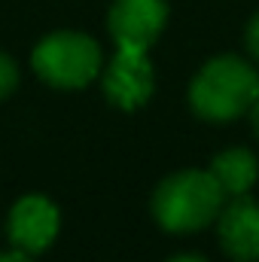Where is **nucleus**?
<instances>
[{"mask_svg":"<svg viewBox=\"0 0 259 262\" xmlns=\"http://www.w3.org/2000/svg\"><path fill=\"white\" fill-rule=\"evenodd\" d=\"M171 262H204L201 256H192V253H183V256H174Z\"/></svg>","mask_w":259,"mask_h":262,"instance_id":"13","label":"nucleus"},{"mask_svg":"<svg viewBox=\"0 0 259 262\" xmlns=\"http://www.w3.org/2000/svg\"><path fill=\"white\" fill-rule=\"evenodd\" d=\"M153 64L140 49H119L104 70V95L122 110L143 107L153 98Z\"/></svg>","mask_w":259,"mask_h":262,"instance_id":"5","label":"nucleus"},{"mask_svg":"<svg viewBox=\"0 0 259 262\" xmlns=\"http://www.w3.org/2000/svg\"><path fill=\"white\" fill-rule=\"evenodd\" d=\"M220 244L235 262H259V201L235 195L220 210Z\"/></svg>","mask_w":259,"mask_h":262,"instance_id":"7","label":"nucleus"},{"mask_svg":"<svg viewBox=\"0 0 259 262\" xmlns=\"http://www.w3.org/2000/svg\"><path fill=\"white\" fill-rule=\"evenodd\" d=\"M15 85H18V67H15V61L6 52H0V101L6 95H12Z\"/></svg>","mask_w":259,"mask_h":262,"instance_id":"9","label":"nucleus"},{"mask_svg":"<svg viewBox=\"0 0 259 262\" xmlns=\"http://www.w3.org/2000/svg\"><path fill=\"white\" fill-rule=\"evenodd\" d=\"M247 49H250V55L259 61V12L250 18V25H247Z\"/></svg>","mask_w":259,"mask_h":262,"instance_id":"10","label":"nucleus"},{"mask_svg":"<svg viewBox=\"0 0 259 262\" xmlns=\"http://www.w3.org/2000/svg\"><path fill=\"white\" fill-rule=\"evenodd\" d=\"M101 46L76 31L49 34L34 49V70L55 89H82L101 70Z\"/></svg>","mask_w":259,"mask_h":262,"instance_id":"3","label":"nucleus"},{"mask_svg":"<svg viewBox=\"0 0 259 262\" xmlns=\"http://www.w3.org/2000/svg\"><path fill=\"white\" fill-rule=\"evenodd\" d=\"M165 18H168L165 0H113L107 25L119 49L146 52L162 34Z\"/></svg>","mask_w":259,"mask_h":262,"instance_id":"4","label":"nucleus"},{"mask_svg":"<svg viewBox=\"0 0 259 262\" xmlns=\"http://www.w3.org/2000/svg\"><path fill=\"white\" fill-rule=\"evenodd\" d=\"M223 201L226 192L210 171H180L159 183L153 195V216L174 235L198 232L220 216Z\"/></svg>","mask_w":259,"mask_h":262,"instance_id":"2","label":"nucleus"},{"mask_svg":"<svg viewBox=\"0 0 259 262\" xmlns=\"http://www.w3.org/2000/svg\"><path fill=\"white\" fill-rule=\"evenodd\" d=\"M210 174L217 177V183L226 192V198L247 195V189L256 183V177H259V162L250 149L235 146V149L220 152L210 162Z\"/></svg>","mask_w":259,"mask_h":262,"instance_id":"8","label":"nucleus"},{"mask_svg":"<svg viewBox=\"0 0 259 262\" xmlns=\"http://www.w3.org/2000/svg\"><path fill=\"white\" fill-rule=\"evenodd\" d=\"M0 262H34L28 253H21V250H15V253H0Z\"/></svg>","mask_w":259,"mask_h":262,"instance_id":"11","label":"nucleus"},{"mask_svg":"<svg viewBox=\"0 0 259 262\" xmlns=\"http://www.w3.org/2000/svg\"><path fill=\"white\" fill-rule=\"evenodd\" d=\"M259 98V73L244 58L220 55L195 73L189 104L201 119L229 122L247 113Z\"/></svg>","mask_w":259,"mask_h":262,"instance_id":"1","label":"nucleus"},{"mask_svg":"<svg viewBox=\"0 0 259 262\" xmlns=\"http://www.w3.org/2000/svg\"><path fill=\"white\" fill-rule=\"evenodd\" d=\"M6 235H9L15 250H21L28 256L43 253L58 235V210H55V204L43 195H25L21 201H15V207L9 210Z\"/></svg>","mask_w":259,"mask_h":262,"instance_id":"6","label":"nucleus"},{"mask_svg":"<svg viewBox=\"0 0 259 262\" xmlns=\"http://www.w3.org/2000/svg\"><path fill=\"white\" fill-rule=\"evenodd\" d=\"M250 119H253V131H256V137H259V98H256V104L250 107Z\"/></svg>","mask_w":259,"mask_h":262,"instance_id":"12","label":"nucleus"}]
</instances>
